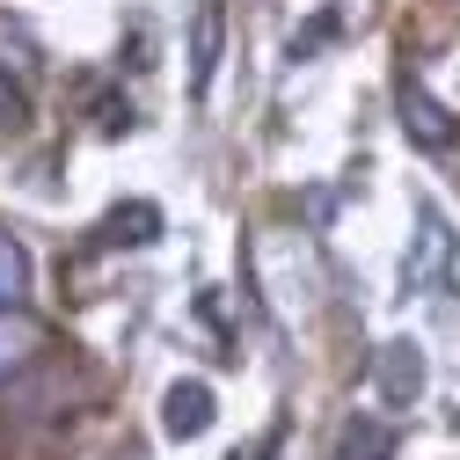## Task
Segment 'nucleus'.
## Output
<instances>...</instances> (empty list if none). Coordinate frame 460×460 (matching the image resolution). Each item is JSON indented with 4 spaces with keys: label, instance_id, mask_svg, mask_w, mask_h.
I'll return each mask as SVG.
<instances>
[{
    "label": "nucleus",
    "instance_id": "nucleus-1",
    "mask_svg": "<svg viewBox=\"0 0 460 460\" xmlns=\"http://www.w3.org/2000/svg\"><path fill=\"white\" fill-rule=\"evenodd\" d=\"M394 102H402V125H410V139L417 146H431V154H446V146H460V125L438 110V95L417 81V74H402V88H394Z\"/></svg>",
    "mask_w": 460,
    "mask_h": 460
},
{
    "label": "nucleus",
    "instance_id": "nucleus-6",
    "mask_svg": "<svg viewBox=\"0 0 460 460\" xmlns=\"http://www.w3.org/2000/svg\"><path fill=\"white\" fill-rule=\"evenodd\" d=\"M102 249H146V242H161V205H146V198H132V205H118L102 226Z\"/></svg>",
    "mask_w": 460,
    "mask_h": 460
},
{
    "label": "nucleus",
    "instance_id": "nucleus-9",
    "mask_svg": "<svg viewBox=\"0 0 460 460\" xmlns=\"http://www.w3.org/2000/svg\"><path fill=\"white\" fill-rule=\"evenodd\" d=\"M37 37L15 22V15H0V74H15V81H37Z\"/></svg>",
    "mask_w": 460,
    "mask_h": 460
},
{
    "label": "nucleus",
    "instance_id": "nucleus-5",
    "mask_svg": "<svg viewBox=\"0 0 460 460\" xmlns=\"http://www.w3.org/2000/svg\"><path fill=\"white\" fill-rule=\"evenodd\" d=\"M417 249H410V285H438L446 278V256H453V234H446V219H438V205H417Z\"/></svg>",
    "mask_w": 460,
    "mask_h": 460
},
{
    "label": "nucleus",
    "instance_id": "nucleus-4",
    "mask_svg": "<svg viewBox=\"0 0 460 460\" xmlns=\"http://www.w3.org/2000/svg\"><path fill=\"white\" fill-rule=\"evenodd\" d=\"M212 417H219V402H212L205 380H176V387L161 394V431H168V438H205Z\"/></svg>",
    "mask_w": 460,
    "mask_h": 460
},
{
    "label": "nucleus",
    "instance_id": "nucleus-10",
    "mask_svg": "<svg viewBox=\"0 0 460 460\" xmlns=\"http://www.w3.org/2000/svg\"><path fill=\"white\" fill-rule=\"evenodd\" d=\"M22 293H30V256H22L15 234H0V314L22 307Z\"/></svg>",
    "mask_w": 460,
    "mask_h": 460
},
{
    "label": "nucleus",
    "instance_id": "nucleus-14",
    "mask_svg": "<svg viewBox=\"0 0 460 460\" xmlns=\"http://www.w3.org/2000/svg\"><path fill=\"white\" fill-rule=\"evenodd\" d=\"M125 460H146V453H125Z\"/></svg>",
    "mask_w": 460,
    "mask_h": 460
},
{
    "label": "nucleus",
    "instance_id": "nucleus-7",
    "mask_svg": "<svg viewBox=\"0 0 460 460\" xmlns=\"http://www.w3.org/2000/svg\"><path fill=\"white\" fill-rule=\"evenodd\" d=\"M336 460H394V424H380V417H343V431H336Z\"/></svg>",
    "mask_w": 460,
    "mask_h": 460
},
{
    "label": "nucleus",
    "instance_id": "nucleus-2",
    "mask_svg": "<svg viewBox=\"0 0 460 460\" xmlns=\"http://www.w3.org/2000/svg\"><path fill=\"white\" fill-rule=\"evenodd\" d=\"M373 387L394 402V410H410V402L424 394V351L410 336H394V343H380V358H373Z\"/></svg>",
    "mask_w": 460,
    "mask_h": 460
},
{
    "label": "nucleus",
    "instance_id": "nucleus-13",
    "mask_svg": "<svg viewBox=\"0 0 460 460\" xmlns=\"http://www.w3.org/2000/svg\"><path fill=\"white\" fill-rule=\"evenodd\" d=\"M329 37H336V22H329V15H314V22L293 37V59H307V51H314V44H329Z\"/></svg>",
    "mask_w": 460,
    "mask_h": 460
},
{
    "label": "nucleus",
    "instance_id": "nucleus-8",
    "mask_svg": "<svg viewBox=\"0 0 460 460\" xmlns=\"http://www.w3.org/2000/svg\"><path fill=\"white\" fill-rule=\"evenodd\" d=\"M37 343H44V329H37L22 307H8V314H0V380H8V373H22V366L37 358Z\"/></svg>",
    "mask_w": 460,
    "mask_h": 460
},
{
    "label": "nucleus",
    "instance_id": "nucleus-11",
    "mask_svg": "<svg viewBox=\"0 0 460 460\" xmlns=\"http://www.w3.org/2000/svg\"><path fill=\"white\" fill-rule=\"evenodd\" d=\"M30 118H37V102H30V81L0 74V132H30Z\"/></svg>",
    "mask_w": 460,
    "mask_h": 460
},
{
    "label": "nucleus",
    "instance_id": "nucleus-12",
    "mask_svg": "<svg viewBox=\"0 0 460 460\" xmlns=\"http://www.w3.org/2000/svg\"><path fill=\"white\" fill-rule=\"evenodd\" d=\"M95 125H102L110 139H118V132L132 125V102H118V95H102V102H95Z\"/></svg>",
    "mask_w": 460,
    "mask_h": 460
},
{
    "label": "nucleus",
    "instance_id": "nucleus-3",
    "mask_svg": "<svg viewBox=\"0 0 460 460\" xmlns=\"http://www.w3.org/2000/svg\"><path fill=\"white\" fill-rule=\"evenodd\" d=\"M219 51H226V8H219V0H198V15H190V95L198 102L212 95Z\"/></svg>",
    "mask_w": 460,
    "mask_h": 460
}]
</instances>
